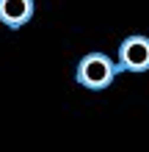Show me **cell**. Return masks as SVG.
<instances>
[{
	"mask_svg": "<svg viewBox=\"0 0 149 152\" xmlns=\"http://www.w3.org/2000/svg\"><path fill=\"white\" fill-rule=\"evenodd\" d=\"M33 14H36V3L33 0H0V22L11 31L25 28Z\"/></svg>",
	"mask_w": 149,
	"mask_h": 152,
	"instance_id": "obj_3",
	"label": "cell"
},
{
	"mask_svg": "<svg viewBox=\"0 0 149 152\" xmlns=\"http://www.w3.org/2000/svg\"><path fill=\"white\" fill-rule=\"evenodd\" d=\"M116 75H119L116 61L110 56H105V53H86L80 58V64H77V69H75V80L83 88H89V91L108 88L116 80Z\"/></svg>",
	"mask_w": 149,
	"mask_h": 152,
	"instance_id": "obj_1",
	"label": "cell"
},
{
	"mask_svg": "<svg viewBox=\"0 0 149 152\" xmlns=\"http://www.w3.org/2000/svg\"><path fill=\"white\" fill-rule=\"evenodd\" d=\"M116 69L119 72H133L141 75L149 72V36L133 33L119 44V58H116Z\"/></svg>",
	"mask_w": 149,
	"mask_h": 152,
	"instance_id": "obj_2",
	"label": "cell"
}]
</instances>
